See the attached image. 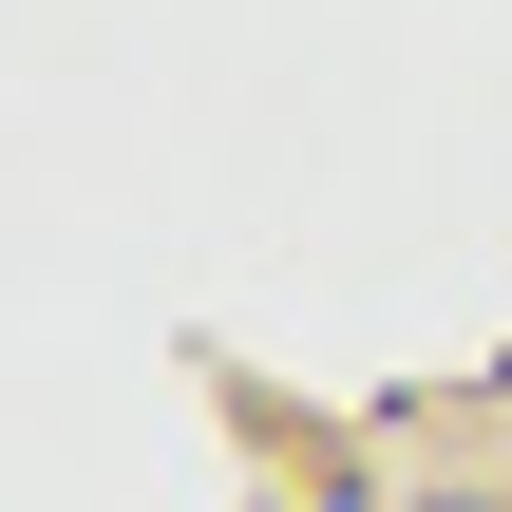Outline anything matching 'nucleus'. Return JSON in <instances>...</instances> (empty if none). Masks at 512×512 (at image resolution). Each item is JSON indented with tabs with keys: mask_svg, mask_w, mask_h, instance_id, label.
I'll use <instances>...</instances> for the list:
<instances>
[{
	"mask_svg": "<svg viewBox=\"0 0 512 512\" xmlns=\"http://www.w3.org/2000/svg\"><path fill=\"white\" fill-rule=\"evenodd\" d=\"M418 512H494V494H418Z\"/></svg>",
	"mask_w": 512,
	"mask_h": 512,
	"instance_id": "1",
	"label": "nucleus"
},
{
	"mask_svg": "<svg viewBox=\"0 0 512 512\" xmlns=\"http://www.w3.org/2000/svg\"><path fill=\"white\" fill-rule=\"evenodd\" d=\"M304 512H361V494H304Z\"/></svg>",
	"mask_w": 512,
	"mask_h": 512,
	"instance_id": "2",
	"label": "nucleus"
}]
</instances>
